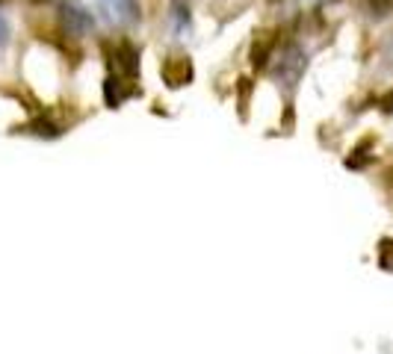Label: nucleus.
Listing matches in <instances>:
<instances>
[{
    "instance_id": "f257e3e1",
    "label": "nucleus",
    "mask_w": 393,
    "mask_h": 354,
    "mask_svg": "<svg viewBox=\"0 0 393 354\" xmlns=\"http://www.w3.org/2000/svg\"><path fill=\"white\" fill-rule=\"evenodd\" d=\"M308 68V53L299 48V45H287L281 50V59H278V68H275V77L278 83H284L287 89H293L299 83V77L305 74Z\"/></svg>"
},
{
    "instance_id": "f03ea898",
    "label": "nucleus",
    "mask_w": 393,
    "mask_h": 354,
    "mask_svg": "<svg viewBox=\"0 0 393 354\" xmlns=\"http://www.w3.org/2000/svg\"><path fill=\"white\" fill-rule=\"evenodd\" d=\"M160 74H163V80H166V86L169 89H181V86H187V83H192V59L189 56H169L166 63H163V68H160Z\"/></svg>"
},
{
    "instance_id": "7ed1b4c3",
    "label": "nucleus",
    "mask_w": 393,
    "mask_h": 354,
    "mask_svg": "<svg viewBox=\"0 0 393 354\" xmlns=\"http://www.w3.org/2000/svg\"><path fill=\"white\" fill-rule=\"evenodd\" d=\"M63 27H66V33H68V36H74V38H83V36H89V33H92V27H95V18H92V12H86L83 6H74V4H68V6H63Z\"/></svg>"
},
{
    "instance_id": "20e7f679",
    "label": "nucleus",
    "mask_w": 393,
    "mask_h": 354,
    "mask_svg": "<svg viewBox=\"0 0 393 354\" xmlns=\"http://www.w3.org/2000/svg\"><path fill=\"white\" fill-rule=\"evenodd\" d=\"M115 65L122 68L125 77H136L140 74V50H136L130 42H122L115 48Z\"/></svg>"
},
{
    "instance_id": "39448f33",
    "label": "nucleus",
    "mask_w": 393,
    "mask_h": 354,
    "mask_svg": "<svg viewBox=\"0 0 393 354\" xmlns=\"http://www.w3.org/2000/svg\"><path fill=\"white\" fill-rule=\"evenodd\" d=\"M272 48H275V36L272 33H261L258 38H254V45H251V65L254 68H263L269 63Z\"/></svg>"
},
{
    "instance_id": "423d86ee",
    "label": "nucleus",
    "mask_w": 393,
    "mask_h": 354,
    "mask_svg": "<svg viewBox=\"0 0 393 354\" xmlns=\"http://www.w3.org/2000/svg\"><path fill=\"white\" fill-rule=\"evenodd\" d=\"M172 27L178 36H187L192 27V12L187 0H172Z\"/></svg>"
},
{
    "instance_id": "0eeeda50",
    "label": "nucleus",
    "mask_w": 393,
    "mask_h": 354,
    "mask_svg": "<svg viewBox=\"0 0 393 354\" xmlns=\"http://www.w3.org/2000/svg\"><path fill=\"white\" fill-rule=\"evenodd\" d=\"M110 9L115 15V21H122V24L140 21V4L136 0H110Z\"/></svg>"
},
{
    "instance_id": "6e6552de",
    "label": "nucleus",
    "mask_w": 393,
    "mask_h": 354,
    "mask_svg": "<svg viewBox=\"0 0 393 354\" xmlns=\"http://www.w3.org/2000/svg\"><path fill=\"white\" fill-rule=\"evenodd\" d=\"M104 97H107V107H119L125 101V89H122V80H115V77H107L104 80Z\"/></svg>"
},
{
    "instance_id": "1a4fd4ad",
    "label": "nucleus",
    "mask_w": 393,
    "mask_h": 354,
    "mask_svg": "<svg viewBox=\"0 0 393 354\" xmlns=\"http://www.w3.org/2000/svg\"><path fill=\"white\" fill-rule=\"evenodd\" d=\"M27 130L36 133V136H48V139H53V136H60V133H63L53 122H45V118H36V122H30Z\"/></svg>"
},
{
    "instance_id": "9d476101",
    "label": "nucleus",
    "mask_w": 393,
    "mask_h": 354,
    "mask_svg": "<svg viewBox=\"0 0 393 354\" xmlns=\"http://www.w3.org/2000/svg\"><path fill=\"white\" fill-rule=\"evenodd\" d=\"M382 269H393V240H382V254H379Z\"/></svg>"
},
{
    "instance_id": "9b49d317",
    "label": "nucleus",
    "mask_w": 393,
    "mask_h": 354,
    "mask_svg": "<svg viewBox=\"0 0 393 354\" xmlns=\"http://www.w3.org/2000/svg\"><path fill=\"white\" fill-rule=\"evenodd\" d=\"M367 4H370V12L376 18H384L393 9V0H367Z\"/></svg>"
},
{
    "instance_id": "f8f14e48",
    "label": "nucleus",
    "mask_w": 393,
    "mask_h": 354,
    "mask_svg": "<svg viewBox=\"0 0 393 354\" xmlns=\"http://www.w3.org/2000/svg\"><path fill=\"white\" fill-rule=\"evenodd\" d=\"M6 45H9V21L0 15V53L6 50Z\"/></svg>"
},
{
    "instance_id": "ddd939ff",
    "label": "nucleus",
    "mask_w": 393,
    "mask_h": 354,
    "mask_svg": "<svg viewBox=\"0 0 393 354\" xmlns=\"http://www.w3.org/2000/svg\"><path fill=\"white\" fill-rule=\"evenodd\" d=\"M248 95H251V80H240V107H243V115H246V104H248Z\"/></svg>"
},
{
    "instance_id": "4468645a",
    "label": "nucleus",
    "mask_w": 393,
    "mask_h": 354,
    "mask_svg": "<svg viewBox=\"0 0 393 354\" xmlns=\"http://www.w3.org/2000/svg\"><path fill=\"white\" fill-rule=\"evenodd\" d=\"M382 109H384V112H393V92L382 97Z\"/></svg>"
},
{
    "instance_id": "2eb2a0df",
    "label": "nucleus",
    "mask_w": 393,
    "mask_h": 354,
    "mask_svg": "<svg viewBox=\"0 0 393 354\" xmlns=\"http://www.w3.org/2000/svg\"><path fill=\"white\" fill-rule=\"evenodd\" d=\"M384 177H387V183H393V168H387V174H384Z\"/></svg>"
},
{
    "instance_id": "dca6fc26",
    "label": "nucleus",
    "mask_w": 393,
    "mask_h": 354,
    "mask_svg": "<svg viewBox=\"0 0 393 354\" xmlns=\"http://www.w3.org/2000/svg\"><path fill=\"white\" fill-rule=\"evenodd\" d=\"M331 4H337V0H331Z\"/></svg>"
}]
</instances>
